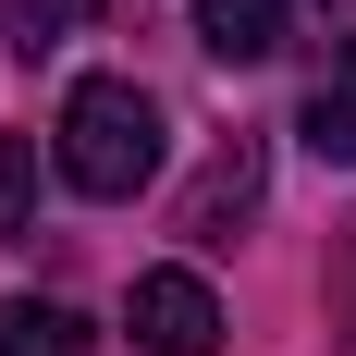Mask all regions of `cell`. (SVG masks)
<instances>
[{"instance_id":"cell-1","label":"cell","mask_w":356,"mask_h":356,"mask_svg":"<svg viewBox=\"0 0 356 356\" xmlns=\"http://www.w3.org/2000/svg\"><path fill=\"white\" fill-rule=\"evenodd\" d=\"M49 172L74 197H136L160 172V99H147L136 74H86L62 99V136H49Z\"/></svg>"},{"instance_id":"cell-8","label":"cell","mask_w":356,"mask_h":356,"mask_svg":"<svg viewBox=\"0 0 356 356\" xmlns=\"http://www.w3.org/2000/svg\"><path fill=\"white\" fill-rule=\"evenodd\" d=\"M86 13H99V0H13V49H25V62H49Z\"/></svg>"},{"instance_id":"cell-2","label":"cell","mask_w":356,"mask_h":356,"mask_svg":"<svg viewBox=\"0 0 356 356\" xmlns=\"http://www.w3.org/2000/svg\"><path fill=\"white\" fill-rule=\"evenodd\" d=\"M123 320H136L147 356H209V344H221V295L197 283V270H136Z\"/></svg>"},{"instance_id":"cell-6","label":"cell","mask_w":356,"mask_h":356,"mask_svg":"<svg viewBox=\"0 0 356 356\" xmlns=\"http://www.w3.org/2000/svg\"><path fill=\"white\" fill-rule=\"evenodd\" d=\"M0 356H86V320L62 295H0Z\"/></svg>"},{"instance_id":"cell-9","label":"cell","mask_w":356,"mask_h":356,"mask_svg":"<svg viewBox=\"0 0 356 356\" xmlns=\"http://www.w3.org/2000/svg\"><path fill=\"white\" fill-rule=\"evenodd\" d=\"M344 332H356V246H344Z\"/></svg>"},{"instance_id":"cell-7","label":"cell","mask_w":356,"mask_h":356,"mask_svg":"<svg viewBox=\"0 0 356 356\" xmlns=\"http://www.w3.org/2000/svg\"><path fill=\"white\" fill-rule=\"evenodd\" d=\"M37 234V136H0V246Z\"/></svg>"},{"instance_id":"cell-3","label":"cell","mask_w":356,"mask_h":356,"mask_svg":"<svg viewBox=\"0 0 356 356\" xmlns=\"http://www.w3.org/2000/svg\"><path fill=\"white\" fill-rule=\"evenodd\" d=\"M258 184H270V160H258V136H234L209 172H197V197H184V234H197V246H221V234L258 209Z\"/></svg>"},{"instance_id":"cell-4","label":"cell","mask_w":356,"mask_h":356,"mask_svg":"<svg viewBox=\"0 0 356 356\" xmlns=\"http://www.w3.org/2000/svg\"><path fill=\"white\" fill-rule=\"evenodd\" d=\"M197 49L209 62H270L283 49V0H197Z\"/></svg>"},{"instance_id":"cell-5","label":"cell","mask_w":356,"mask_h":356,"mask_svg":"<svg viewBox=\"0 0 356 356\" xmlns=\"http://www.w3.org/2000/svg\"><path fill=\"white\" fill-rule=\"evenodd\" d=\"M295 136L320 147V160H356V37H332V74L307 86V123Z\"/></svg>"}]
</instances>
